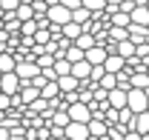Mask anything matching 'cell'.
<instances>
[{
  "label": "cell",
  "instance_id": "20",
  "mask_svg": "<svg viewBox=\"0 0 149 140\" xmlns=\"http://www.w3.org/2000/svg\"><path fill=\"white\" fill-rule=\"evenodd\" d=\"M15 15H17V20H29V17H35V9H32V3H20L15 9Z\"/></svg>",
  "mask_w": 149,
  "mask_h": 140
},
{
  "label": "cell",
  "instance_id": "28",
  "mask_svg": "<svg viewBox=\"0 0 149 140\" xmlns=\"http://www.w3.org/2000/svg\"><path fill=\"white\" fill-rule=\"evenodd\" d=\"M146 74H149V66H146Z\"/></svg>",
  "mask_w": 149,
  "mask_h": 140
},
{
  "label": "cell",
  "instance_id": "2",
  "mask_svg": "<svg viewBox=\"0 0 149 140\" xmlns=\"http://www.w3.org/2000/svg\"><path fill=\"white\" fill-rule=\"evenodd\" d=\"M46 17L57 23V26H63L66 20H72V9H66L63 3H49V9H46Z\"/></svg>",
  "mask_w": 149,
  "mask_h": 140
},
{
  "label": "cell",
  "instance_id": "14",
  "mask_svg": "<svg viewBox=\"0 0 149 140\" xmlns=\"http://www.w3.org/2000/svg\"><path fill=\"white\" fill-rule=\"evenodd\" d=\"M132 23H143V26H149V6H135L129 12Z\"/></svg>",
  "mask_w": 149,
  "mask_h": 140
},
{
  "label": "cell",
  "instance_id": "16",
  "mask_svg": "<svg viewBox=\"0 0 149 140\" xmlns=\"http://www.w3.org/2000/svg\"><path fill=\"white\" fill-rule=\"evenodd\" d=\"M72 20H77V23L86 29V23L92 20V12H89L86 6H77V9H72Z\"/></svg>",
  "mask_w": 149,
  "mask_h": 140
},
{
  "label": "cell",
  "instance_id": "18",
  "mask_svg": "<svg viewBox=\"0 0 149 140\" xmlns=\"http://www.w3.org/2000/svg\"><path fill=\"white\" fill-rule=\"evenodd\" d=\"M15 66H17V57L9 52H0V71H15Z\"/></svg>",
  "mask_w": 149,
  "mask_h": 140
},
{
  "label": "cell",
  "instance_id": "25",
  "mask_svg": "<svg viewBox=\"0 0 149 140\" xmlns=\"http://www.w3.org/2000/svg\"><path fill=\"white\" fill-rule=\"evenodd\" d=\"M0 109H3V112H9V109H12V94L0 91Z\"/></svg>",
  "mask_w": 149,
  "mask_h": 140
},
{
  "label": "cell",
  "instance_id": "5",
  "mask_svg": "<svg viewBox=\"0 0 149 140\" xmlns=\"http://www.w3.org/2000/svg\"><path fill=\"white\" fill-rule=\"evenodd\" d=\"M89 71H92V63H89L86 57H80V60L72 63V74L77 77V80H89Z\"/></svg>",
  "mask_w": 149,
  "mask_h": 140
},
{
  "label": "cell",
  "instance_id": "15",
  "mask_svg": "<svg viewBox=\"0 0 149 140\" xmlns=\"http://www.w3.org/2000/svg\"><path fill=\"white\" fill-rule=\"evenodd\" d=\"M60 94V86H57V80H46L43 86H40V97H46V100H52Z\"/></svg>",
  "mask_w": 149,
  "mask_h": 140
},
{
  "label": "cell",
  "instance_id": "21",
  "mask_svg": "<svg viewBox=\"0 0 149 140\" xmlns=\"http://www.w3.org/2000/svg\"><path fill=\"white\" fill-rule=\"evenodd\" d=\"M52 66H55L57 77H60V74H69V71H72V63H69L66 57H55V63H52Z\"/></svg>",
  "mask_w": 149,
  "mask_h": 140
},
{
  "label": "cell",
  "instance_id": "24",
  "mask_svg": "<svg viewBox=\"0 0 149 140\" xmlns=\"http://www.w3.org/2000/svg\"><path fill=\"white\" fill-rule=\"evenodd\" d=\"M17 6H20V0H0V9L3 12H15Z\"/></svg>",
  "mask_w": 149,
  "mask_h": 140
},
{
  "label": "cell",
  "instance_id": "26",
  "mask_svg": "<svg viewBox=\"0 0 149 140\" xmlns=\"http://www.w3.org/2000/svg\"><path fill=\"white\" fill-rule=\"evenodd\" d=\"M57 3H63L66 9H77V6H80V0H57Z\"/></svg>",
  "mask_w": 149,
  "mask_h": 140
},
{
  "label": "cell",
  "instance_id": "7",
  "mask_svg": "<svg viewBox=\"0 0 149 140\" xmlns=\"http://www.w3.org/2000/svg\"><path fill=\"white\" fill-rule=\"evenodd\" d=\"M135 132L141 137H149V112H135Z\"/></svg>",
  "mask_w": 149,
  "mask_h": 140
},
{
  "label": "cell",
  "instance_id": "12",
  "mask_svg": "<svg viewBox=\"0 0 149 140\" xmlns=\"http://www.w3.org/2000/svg\"><path fill=\"white\" fill-rule=\"evenodd\" d=\"M115 52L120 54V57H132V54H135V40H132V37L118 40V43H115Z\"/></svg>",
  "mask_w": 149,
  "mask_h": 140
},
{
  "label": "cell",
  "instance_id": "1",
  "mask_svg": "<svg viewBox=\"0 0 149 140\" xmlns=\"http://www.w3.org/2000/svg\"><path fill=\"white\" fill-rule=\"evenodd\" d=\"M149 103V91L146 89H129L126 91V106H129L132 112H143Z\"/></svg>",
  "mask_w": 149,
  "mask_h": 140
},
{
  "label": "cell",
  "instance_id": "9",
  "mask_svg": "<svg viewBox=\"0 0 149 140\" xmlns=\"http://www.w3.org/2000/svg\"><path fill=\"white\" fill-rule=\"evenodd\" d=\"M86 126H89V137H106V129H109V126H106L103 117H92Z\"/></svg>",
  "mask_w": 149,
  "mask_h": 140
},
{
  "label": "cell",
  "instance_id": "23",
  "mask_svg": "<svg viewBox=\"0 0 149 140\" xmlns=\"http://www.w3.org/2000/svg\"><path fill=\"white\" fill-rule=\"evenodd\" d=\"M80 6H86L89 12H100V9H106V0H80Z\"/></svg>",
  "mask_w": 149,
  "mask_h": 140
},
{
  "label": "cell",
  "instance_id": "11",
  "mask_svg": "<svg viewBox=\"0 0 149 140\" xmlns=\"http://www.w3.org/2000/svg\"><path fill=\"white\" fill-rule=\"evenodd\" d=\"M80 32H83V26H80L77 20H66V23L60 26V35H63V37H69V40H74V37L80 35Z\"/></svg>",
  "mask_w": 149,
  "mask_h": 140
},
{
  "label": "cell",
  "instance_id": "17",
  "mask_svg": "<svg viewBox=\"0 0 149 140\" xmlns=\"http://www.w3.org/2000/svg\"><path fill=\"white\" fill-rule=\"evenodd\" d=\"M129 12H123V9H118V12H112L109 15V26H129Z\"/></svg>",
  "mask_w": 149,
  "mask_h": 140
},
{
  "label": "cell",
  "instance_id": "29",
  "mask_svg": "<svg viewBox=\"0 0 149 140\" xmlns=\"http://www.w3.org/2000/svg\"><path fill=\"white\" fill-rule=\"evenodd\" d=\"M146 91H149V89H146Z\"/></svg>",
  "mask_w": 149,
  "mask_h": 140
},
{
  "label": "cell",
  "instance_id": "13",
  "mask_svg": "<svg viewBox=\"0 0 149 140\" xmlns=\"http://www.w3.org/2000/svg\"><path fill=\"white\" fill-rule=\"evenodd\" d=\"M129 89H149V74L146 71H132L129 74Z\"/></svg>",
  "mask_w": 149,
  "mask_h": 140
},
{
  "label": "cell",
  "instance_id": "10",
  "mask_svg": "<svg viewBox=\"0 0 149 140\" xmlns=\"http://www.w3.org/2000/svg\"><path fill=\"white\" fill-rule=\"evenodd\" d=\"M126 32H129V37L135 40V43H141V40H146V35H149V26H143V23H132V20H129Z\"/></svg>",
  "mask_w": 149,
  "mask_h": 140
},
{
  "label": "cell",
  "instance_id": "3",
  "mask_svg": "<svg viewBox=\"0 0 149 140\" xmlns=\"http://www.w3.org/2000/svg\"><path fill=\"white\" fill-rule=\"evenodd\" d=\"M20 83H23V80L17 77V71H3V74H0V91H6V94H17Z\"/></svg>",
  "mask_w": 149,
  "mask_h": 140
},
{
  "label": "cell",
  "instance_id": "27",
  "mask_svg": "<svg viewBox=\"0 0 149 140\" xmlns=\"http://www.w3.org/2000/svg\"><path fill=\"white\" fill-rule=\"evenodd\" d=\"M0 140H9V129H6L3 123H0Z\"/></svg>",
  "mask_w": 149,
  "mask_h": 140
},
{
  "label": "cell",
  "instance_id": "22",
  "mask_svg": "<svg viewBox=\"0 0 149 140\" xmlns=\"http://www.w3.org/2000/svg\"><path fill=\"white\" fill-rule=\"evenodd\" d=\"M97 83H100L103 89H115L118 86V74H115V71H103V77H100Z\"/></svg>",
  "mask_w": 149,
  "mask_h": 140
},
{
  "label": "cell",
  "instance_id": "19",
  "mask_svg": "<svg viewBox=\"0 0 149 140\" xmlns=\"http://www.w3.org/2000/svg\"><path fill=\"white\" fill-rule=\"evenodd\" d=\"M63 57H66L69 63H74V60H80V57H83V49H80L77 43H69V46H66V52H63Z\"/></svg>",
  "mask_w": 149,
  "mask_h": 140
},
{
  "label": "cell",
  "instance_id": "6",
  "mask_svg": "<svg viewBox=\"0 0 149 140\" xmlns=\"http://www.w3.org/2000/svg\"><path fill=\"white\" fill-rule=\"evenodd\" d=\"M83 57H86L89 63H103V60H106V46L95 43V46H89V49L83 52Z\"/></svg>",
  "mask_w": 149,
  "mask_h": 140
},
{
  "label": "cell",
  "instance_id": "4",
  "mask_svg": "<svg viewBox=\"0 0 149 140\" xmlns=\"http://www.w3.org/2000/svg\"><path fill=\"white\" fill-rule=\"evenodd\" d=\"M63 132H66L69 140H86V137H89V126L80 123V120H69L66 126H63Z\"/></svg>",
  "mask_w": 149,
  "mask_h": 140
},
{
  "label": "cell",
  "instance_id": "8",
  "mask_svg": "<svg viewBox=\"0 0 149 140\" xmlns=\"http://www.w3.org/2000/svg\"><path fill=\"white\" fill-rule=\"evenodd\" d=\"M126 91L129 89H123V86H115V89H109V106H115V109H120V106H126Z\"/></svg>",
  "mask_w": 149,
  "mask_h": 140
}]
</instances>
